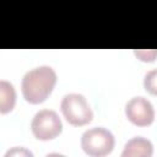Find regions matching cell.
Returning a JSON list of instances; mask_svg holds the SVG:
<instances>
[{
    "label": "cell",
    "instance_id": "cell-1",
    "mask_svg": "<svg viewBox=\"0 0 157 157\" xmlns=\"http://www.w3.org/2000/svg\"><path fill=\"white\" fill-rule=\"evenodd\" d=\"M56 83V74L52 66L40 65L28 70L21 82L23 98L31 104L43 103Z\"/></svg>",
    "mask_w": 157,
    "mask_h": 157
},
{
    "label": "cell",
    "instance_id": "cell-2",
    "mask_svg": "<svg viewBox=\"0 0 157 157\" xmlns=\"http://www.w3.org/2000/svg\"><path fill=\"white\" fill-rule=\"evenodd\" d=\"M60 109L66 121L75 126L86 125L93 119V112L87 99L80 93L65 94L61 99Z\"/></svg>",
    "mask_w": 157,
    "mask_h": 157
},
{
    "label": "cell",
    "instance_id": "cell-3",
    "mask_svg": "<svg viewBox=\"0 0 157 157\" xmlns=\"http://www.w3.org/2000/svg\"><path fill=\"white\" fill-rule=\"evenodd\" d=\"M115 145L114 135L105 128L96 126L86 130L81 136V147L93 157H103L109 155Z\"/></svg>",
    "mask_w": 157,
    "mask_h": 157
},
{
    "label": "cell",
    "instance_id": "cell-4",
    "mask_svg": "<svg viewBox=\"0 0 157 157\" xmlns=\"http://www.w3.org/2000/svg\"><path fill=\"white\" fill-rule=\"evenodd\" d=\"M31 130L36 139L47 141L53 140L60 135L63 124L56 112L50 109H43L34 114L31 121Z\"/></svg>",
    "mask_w": 157,
    "mask_h": 157
},
{
    "label": "cell",
    "instance_id": "cell-5",
    "mask_svg": "<svg viewBox=\"0 0 157 157\" xmlns=\"http://www.w3.org/2000/svg\"><path fill=\"white\" fill-rule=\"evenodd\" d=\"M125 115L136 126H148L155 120V109L145 97H132L125 105Z\"/></svg>",
    "mask_w": 157,
    "mask_h": 157
},
{
    "label": "cell",
    "instance_id": "cell-6",
    "mask_svg": "<svg viewBox=\"0 0 157 157\" xmlns=\"http://www.w3.org/2000/svg\"><path fill=\"white\" fill-rule=\"evenodd\" d=\"M153 153V145L150 140L136 136L130 139L121 152L123 157H151Z\"/></svg>",
    "mask_w": 157,
    "mask_h": 157
},
{
    "label": "cell",
    "instance_id": "cell-7",
    "mask_svg": "<svg viewBox=\"0 0 157 157\" xmlns=\"http://www.w3.org/2000/svg\"><path fill=\"white\" fill-rule=\"evenodd\" d=\"M16 103V91L11 82L0 81V112L6 114L11 112Z\"/></svg>",
    "mask_w": 157,
    "mask_h": 157
},
{
    "label": "cell",
    "instance_id": "cell-8",
    "mask_svg": "<svg viewBox=\"0 0 157 157\" xmlns=\"http://www.w3.org/2000/svg\"><path fill=\"white\" fill-rule=\"evenodd\" d=\"M144 87L148 93L157 96V69H152L145 75Z\"/></svg>",
    "mask_w": 157,
    "mask_h": 157
},
{
    "label": "cell",
    "instance_id": "cell-9",
    "mask_svg": "<svg viewBox=\"0 0 157 157\" xmlns=\"http://www.w3.org/2000/svg\"><path fill=\"white\" fill-rule=\"evenodd\" d=\"M135 54L144 61H153L157 56V50H136Z\"/></svg>",
    "mask_w": 157,
    "mask_h": 157
},
{
    "label": "cell",
    "instance_id": "cell-10",
    "mask_svg": "<svg viewBox=\"0 0 157 157\" xmlns=\"http://www.w3.org/2000/svg\"><path fill=\"white\" fill-rule=\"evenodd\" d=\"M12 155H25V156H32V152H29V151H27V150H25V148H18V147H15V148H12V150L7 151L5 156L7 157V156H12Z\"/></svg>",
    "mask_w": 157,
    "mask_h": 157
}]
</instances>
